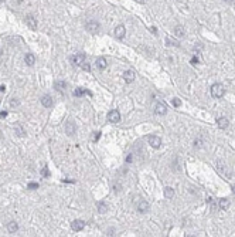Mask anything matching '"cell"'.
<instances>
[{"instance_id": "cell-39", "label": "cell", "mask_w": 235, "mask_h": 237, "mask_svg": "<svg viewBox=\"0 0 235 237\" xmlns=\"http://www.w3.org/2000/svg\"><path fill=\"white\" fill-rule=\"evenodd\" d=\"M138 1H140V3H144V1H146V0H138Z\"/></svg>"}, {"instance_id": "cell-23", "label": "cell", "mask_w": 235, "mask_h": 237, "mask_svg": "<svg viewBox=\"0 0 235 237\" xmlns=\"http://www.w3.org/2000/svg\"><path fill=\"white\" fill-rule=\"evenodd\" d=\"M14 132H16L17 136H22V138L24 136V135H26V134H24V129H23V126H22V125H19V124H17L16 126H14Z\"/></svg>"}, {"instance_id": "cell-19", "label": "cell", "mask_w": 235, "mask_h": 237, "mask_svg": "<svg viewBox=\"0 0 235 237\" xmlns=\"http://www.w3.org/2000/svg\"><path fill=\"white\" fill-rule=\"evenodd\" d=\"M98 212H99L101 215H105L108 212V205L105 202H99V203H98Z\"/></svg>"}, {"instance_id": "cell-30", "label": "cell", "mask_w": 235, "mask_h": 237, "mask_svg": "<svg viewBox=\"0 0 235 237\" xmlns=\"http://www.w3.org/2000/svg\"><path fill=\"white\" fill-rule=\"evenodd\" d=\"M10 105H11V107H17V105H19V101H17V99H11Z\"/></svg>"}, {"instance_id": "cell-15", "label": "cell", "mask_w": 235, "mask_h": 237, "mask_svg": "<svg viewBox=\"0 0 235 237\" xmlns=\"http://www.w3.org/2000/svg\"><path fill=\"white\" fill-rule=\"evenodd\" d=\"M41 104H43L45 108H50L53 105V98L50 97V95H44V97L41 98Z\"/></svg>"}, {"instance_id": "cell-40", "label": "cell", "mask_w": 235, "mask_h": 237, "mask_svg": "<svg viewBox=\"0 0 235 237\" xmlns=\"http://www.w3.org/2000/svg\"><path fill=\"white\" fill-rule=\"evenodd\" d=\"M0 1H1V0H0Z\"/></svg>"}, {"instance_id": "cell-20", "label": "cell", "mask_w": 235, "mask_h": 237, "mask_svg": "<svg viewBox=\"0 0 235 237\" xmlns=\"http://www.w3.org/2000/svg\"><path fill=\"white\" fill-rule=\"evenodd\" d=\"M7 230L10 233H16L19 230V224H17L16 221H10L9 224H7Z\"/></svg>"}, {"instance_id": "cell-29", "label": "cell", "mask_w": 235, "mask_h": 237, "mask_svg": "<svg viewBox=\"0 0 235 237\" xmlns=\"http://www.w3.org/2000/svg\"><path fill=\"white\" fill-rule=\"evenodd\" d=\"M99 136H101V132H99V131H96L95 134L92 135V141H95V142H96V141L99 139Z\"/></svg>"}, {"instance_id": "cell-14", "label": "cell", "mask_w": 235, "mask_h": 237, "mask_svg": "<svg viewBox=\"0 0 235 237\" xmlns=\"http://www.w3.org/2000/svg\"><path fill=\"white\" fill-rule=\"evenodd\" d=\"M24 61H26V64L27 65H34V63H36V57H34V54H31V53H28V54H26V57H24Z\"/></svg>"}, {"instance_id": "cell-21", "label": "cell", "mask_w": 235, "mask_h": 237, "mask_svg": "<svg viewBox=\"0 0 235 237\" xmlns=\"http://www.w3.org/2000/svg\"><path fill=\"white\" fill-rule=\"evenodd\" d=\"M164 197H166V199H171V197H174V189H173V188H166L164 189Z\"/></svg>"}, {"instance_id": "cell-13", "label": "cell", "mask_w": 235, "mask_h": 237, "mask_svg": "<svg viewBox=\"0 0 235 237\" xmlns=\"http://www.w3.org/2000/svg\"><path fill=\"white\" fill-rule=\"evenodd\" d=\"M138 210L140 213H146V212L149 210V203L146 202V200H140V203L138 205Z\"/></svg>"}, {"instance_id": "cell-32", "label": "cell", "mask_w": 235, "mask_h": 237, "mask_svg": "<svg viewBox=\"0 0 235 237\" xmlns=\"http://www.w3.org/2000/svg\"><path fill=\"white\" fill-rule=\"evenodd\" d=\"M191 64H198V58H197V57H193V58H191Z\"/></svg>"}, {"instance_id": "cell-16", "label": "cell", "mask_w": 235, "mask_h": 237, "mask_svg": "<svg viewBox=\"0 0 235 237\" xmlns=\"http://www.w3.org/2000/svg\"><path fill=\"white\" fill-rule=\"evenodd\" d=\"M228 206H230V200L228 199H219L218 200V207L221 210H227Z\"/></svg>"}, {"instance_id": "cell-26", "label": "cell", "mask_w": 235, "mask_h": 237, "mask_svg": "<svg viewBox=\"0 0 235 237\" xmlns=\"http://www.w3.org/2000/svg\"><path fill=\"white\" fill-rule=\"evenodd\" d=\"M41 175H43L44 178H50V172H48V167H47V166H44V167H43V170H41Z\"/></svg>"}, {"instance_id": "cell-27", "label": "cell", "mask_w": 235, "mask_h": 237, "mask_svg": "<svg viewBox=\"0 0 235 237\" xmlns=\"http://www.w3.org/2000/svg\"><path fill=\"white\" fill-rule=\"evenodd\" d=\"M171 104H173V107H180V105H181V101H180L178 98H174V99L171 101Z\"/></svg>"}, {"instance_id": "cell-12", "label": "cell", "mask_w": 235, "mask_h": 237, "mask_svg": "<svg viewBox=\"0 0 235 237\" xmlns=\"http://www.w3.org/2000/svg\"><path fill=\"white\" fill-rule=\"evenodd\" d=\"M123 80L126 81V82H132L135 80V73L132 70H126L123 73Z\"/></svg>"}, {"instance_id": "cell-37", "label": "cell", "mask_w": 235, "mask_h": 237, "mask_svg": "<svg viewBox=\"0 0 235 237\" xmlns=\"http://www.w3.org/2000/svg\"><path fill=\"white\" fill-rule=\"evenodd\" d=\"M225 1H227V3H232L234 0H225Z\"/></svg>"}, {"instance_id": "cell-11", "label": "cell", "mask_w": 235, "mask_h": 237, "mask_svg": "<svg viewBox=\"0 0 235 237\" xmlns=\"http://www.w3.org/2000/svg\"><path fill=\"white\" fill-rule=\"evenodd\" d=\"M54 88L59 92H64L67 90V82L65 81H55V84H54Z\"/></svg>"}, {"instance_id": "cell-1", "label": "cell", "mask_w": 235, "mask_h": 237, "mask_svg": "<svg viewBox=\"0 0 235 237\" xmlns=\"http://www.w3.org/2000/svg\"><path fill=\"white\" fill-rule=\"evenodd\" d=\"M225 94V88L221 84H214L213 87H211V95H213L214 98H217V99H219V98H222Z\"/></svg>"}, {"instance_id": "cell-36", "label": "cell", "mask_w": 235, "mask_h": 237, "mask_svg": "<svg viewBox=\"0 0 235 237\" xmlns=\"http://www.w3.org/2000/svg\"><path fill=\"white\" fill-rule=\"evenodd\" d=\"M0 91H1V92L6 91V87H4V85H0Z\"/></svg>"}, {"instance_id": "cell-31", "label": "cell", "mask_w": 235, "mask_h": 237, "mask_svg": "<svg viewBox=\"0 0 235 237\" xmlns=\"http://www.w3.org/2000/svg\"><path fill=\"white\" fill-rule=\"evenodd\" d=\"M28 188H30V189H37L38 183H30V185H28Z\"/></svg>"}, {"instance_id": "cell-5", "label": "cell", "mask_w": 235, "mask_h": 237, "mask_svg": "<svg viewBox=\"0 0 235 237\" xmlns=\"http://www.w3.org/2000/svg\"><path fill=\"white\" fill-rule=\"evenodd\" d=\"M75 131H77V125H75V122L72 119H70V121L67 122V125H65V132H67L68 136H72V135L75 134Z\"/></svg>"}, {"instance_id": "cell-24", "label": "cell", "mask_w": 235, "mask_h": 237, "mask_svg": "<svg viewBox=\"0 0 235 237\" xmlns=\"http://www.w3.org/2000/svg\"><path fill=\"white\" fill-rule=\"evenodd\" d=\"M84 94H91V92L86 91V90H82V88H77V90L74 91L75 97H81V95H84Z\"/></svg>"}, {"instance_id": "cell-10", "label": "cell", "mask_w": 235, "mask_h": 237, "mask_svg": "<svg viewBox=\"0 0 235 237\" xmlns=\"http://www.w3.org/2000/svg\"><path fill=\"white\" fill-rule=\"evenodd\" d=\"M155 112L157 115H164L167 112V107H166V104L163 102H157L156 104V108H155Z\"/></svg>"}, {"instance_id": "cell-18", "label": "cell", "mask_w": 235, "mask_h": 237, "mask_svg": "<svg viewBox=\"0 0 235 237\" xmlns=\"http://www.w3.org/2000/svg\"><path fill=\"white\" fill-rule=\"evenodd\" d=\"M217 124H218V126L221 128V129H225V128L228 126V124H230V122H228V119H227V118H224V117H222V118L217 119Z\"/></svg>"}, {"instance_id": "cell-7", "label": "cell", "mask_w": 235, "mask_h": 237, "mask_svg": "<svg viewBox=\"0 0 235 237\" xmlns=\"http://www.w3.org/2000/svg\"><path fill=\"white\" fill-rule=\"evenodd\" d=\"M125 34H126V28H125V26H122V24L116 26V28H115V37H116L117 40H122V38L125 37Z\"/></svg>"}, {"instance_id": "cell-22", "label": "cell", "mask_w": 235, "mask_h": 237, "mask_svg": "<svg viewBox=\"0 0 235 237\" xmlns=\"http://www.w3.org/2000/svg\"><path fill=\"white\" fill-rule=\"evenodd\" d=\"M174 36H177V37H183V36H184V27L183 26L174 27Z\"/></svg>"}, {"instance_id": "cell-6", "label": "cell", "mask_w": 235, "mask_h": 237, "mask_svg": "<svg viewBox=\"0 0 235 237\" xmlns=\"http://www.w3.org/2000/svg\"><path fill=\"white\" fill-rule=\"evenodd\" d=\"M84 226H85V221L80 220V219H77V220H74L71 223V229H72L74 232H81V230L84 229Z\"/></svg>"}, {"instance_id": "cell-3", "label": "cell", "mask_w": 235, "mask_h": 237, "mask_svg": "<svg viewBox=\"0 0 235 237\" xmlns=\"http://www.w3.org/2000/svg\"><path fill=\"white\" fill-rule=\"evenodd\" d=\"M85 28L89 33H96L99 30V23L96 22V20H88L85 24Z\"/></svg>"}, {"instance_id": "cell-2", "label": "cell", "mask_w": 235, "mask_h": 237, "mask_svg": "<svg viewBox=\"0 0 235 237\" xmlns=\"http://www.w3.org/2000/svg\"><path fill=\"white\" fill-rule=\"evenodd\" d=\"M108 121L112 122V124H117V122L120 121V114H119V111H116V109L109 111V112H108Z\"/></svg>"}, {"instance_id": "cell-28", "label": "cell", "mask_w": 235, "mask_h": 237, "mask_svg": "<svg viewBox=\"0 0 235 237\" xmlns=\"http://www.w3.org/2000/svg\"><path fill=\"white\" fill-rule=\"evenodd\" d=\"M81 67H82V70H85V71H91V65L88 64V63H82V64H81Z\"/></svg>"}, {"instance_id": "cell-4", "label": "cell", "mask_w": 235, "mask_h": 237, "mask_svg": "<svg viewBox=\"0 0 235 237\" xmlns=\"http://www.w3.org/2000/svg\"><path fill=\"white\" fill-rule=\"evenodd\" d=\"M71 63L74 65H81L82 63H84V60H85V54L84 53H78V54H75V55H72L71 57Z\"/></svg>"}, {"instance_id": "cell-35", "label": "cell", "mask_w": 235, "mask_h": 237, "mask_svg": "<svg viewBox=\"0 0 235 237\" xmlns=\"http://www.w3.org/2000/svg\"><path fill=\"white\" fill-rule=\"evenodd\" d=\"M132 159H133V158H132V155H129V156L126 158V162H128V163H130V162H132Z\"/></svg>"}, {"instance_id": "cell-25", "label": "cell", "mask_w": 235, "mask_h": 237, "mask_svg": "<svg viewBox=\"0 0 235 237\" xmlns=\"http://www.w3.org/2000/svg\"><path fill=\"white\" fill-rule=\"evenodd\" d=\"M166 41H167V44H169V46H174V47H178V46H180V43H178V41H176V40H171L170 37L166 38Z\"/></svg>"}, {"instance_id": "cell-17", "label": "cell", "mask_w": 235, "mask_h": 237, "mask_svg": "<svg viewBox=\"0 0 235 237\" xmlns=\"http://www.w3.org/2000/svg\"><path fill=\"white\" fill-rule=\"evenodd\" d=\"M106 65H108V63H106V60L103 58V57H99V58L96 60V67H98V68L105 70V68H106Z\"/></svg>"}, {"instance_id": "cell-34", "label": "cell", "mask_w": 235, "mask_h": 237, "mask_svg": "<svg viewBox=\"0 0 235 237\" xmlns=\"http://www.w3.org/2000/svg\"><path fill=\"white\" fill-rule=\"evenodd\" d=\"M6 117H7V112H6V111L0 112V118H6Z\"/></svg>"}, {"instance_id": "cell-9", "label": "cell", "mask_w": 235, "mask_h": 237, "mask_svg": "<svg viewBox=\"0 0 235 237\" xmlns=\"http://www.w3.org/2000/svg\"><path fill=\"white\" fill-rule=\"evenodd\" d=\"M26 24L31 30H36L37 28V20L34 19V16H31V14H28V16H26Z\"/></svg>"}, {"instance_id": "cell-38", "label": "cell", "mask_w": 235, "mask_h": 237, "mask_svg": "<svg viewBox=\"0 0 235 237\" xmlns=\"http://www.w3.org/2000/svg\"><path fill=\"white\" fill-rule=\"evenodd\" d=\"M232 192H234V193H235V185H234V186H232Z\"/></svg>"}, {"instance_id": "cell-33", "label": "cell", "mask_w": 235, "mask_h": 237, "mask_svg": "<svg viewBox=\"0 0 235 237\" xmlns=\"http://www.w3.org/2000/svg\"><path fill=\"white\" fill-rule=\"evenodd\" d=\"M150 31L153 33V34H157V28L156 27H150Z\"/></svg>"}, {"instance_id": "cell-8", "label": "cell", "mask_w": 235, "mask_h": 237, "mask_svg": "<svg viewBox=\"0 0 235 237\" xmlns=\"http://www.w3.org/2000/svg\"><path fill=\"white\" fill-rule=\"evenodd\" d=\"M149 144H150V146H152V148L157 149V148H160V145H161V139L159 138V136L152 135V136H149Z\"/></svg>"}]
</instances>
